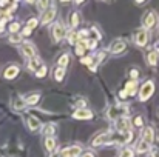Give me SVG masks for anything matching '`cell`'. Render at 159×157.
<instances>
[{
	"instance_id": "34",
	"label": "cell",
	"mask_w": 159,
	"mask_h": 157,
	"mask_svg": "<svg viewBox=\"0 0 159 157\" xmlns=\"http://www.w3.org/2000/svg\"><path fill=\"white\" fill-rule=\"evenodd\" d=\"M119 157H133V150H130V148H125L122 153H120V156Z\"/></svg>"
},
{
	"instance_id": "2",
	"label": "cell",
	"mask_w": 159,
	"mask_h": 157,
	"mask_svg": "<svg viewBox=\"0 0 159 157\" xmlns=\"http://www.w3.org/2000/svg\"><path fill=\"white\" fill-rule=\"evenodd\" d=\"M155 93V83L153 82H145L142 86H141V91H139V100L141 102H145L152 97V94Z\"/></svg>"
},
{
	"instance_id": "39",
	"label": "cell",
	"mask_w": 159,
	"mask_h": 157,
	"mask_svg": "<svg viewBox=\"0 0 159 157\" xmlns=\"http://www.w3.org/2000/svg\"><path fill=\"white\" fill-rule=\"evenodd\" d=\"M22 34H23V36H30V34H31V29H30V28H25Z\"/></svg>"
},
{
	"instance_id": "21",
	"label": "cell",
	"mask_w": 159,
	"mask_h": 157,
	"mask_svg": "<svg viewBox=\"0 0 159 157\" xmlns=\"http://www.w3.org/2000/svg\"><path fill=\"white\" fill-rule=\"evenodd\" d=\"M12 105H14V108H16V109H17V111H22V109H23V108H25V100H23V99H20V97H16V99H14V102H12Z\"/></svg>"
},
{
	"instance_id": "22",
	"label": "cell",
	"mask_w": 159,
	"mask_h": 157,
	"mask_svg": "<svg viewBox=\"0 0 159 157\" xmlns=\"http://www.w3.org/2000/svg\"><path fill=\"white\" fill-rule=\"evenodd\" d=\"M79 25V12H73L70 15V26L71 28H76Z\"/></svg>"
},
{
	"instance_id": "23",
	"label": "cell",
	"mask_w": 159,
	"mask_h": 157,
	"mask_svg": "<svg viewBox=\"0 0 159 157\" xmlns=\"http://www.w3.org/2000/svg\"><path fill=\"white\" fill-rule=\"evenodd\" d=\"M148 150H150V145L145 143L144 140H141V142L138 143V146H136V151H138V153H147Z\"/></svg>"
},
{
	"instance_id": "44",
	"label": "cell",
	"mask_w": 159,
	"mask_h": 157,
	"mask_svg": "<svg viewBox=\"0 0 159 157\" xmlns=\"http://www.w3.org/2000/svg\"><path fill=\"white\" fill-rule=\"evenodd\" d=\"M26 2H28V3H33V2H34V0H26Z\"/></svg>"
},
{
	"instance_id": "31",
	"label": "cell",
	"mask_w": 159,
	"mask_h": 157,
	"mask_svg": "<svg viewBox=\"0 0 159 157\" xmlns=\"http://www.w3.org/2000/svg\"><path fill=\"white\" fill-rule=\"evenodd\" d=\"M39 25V22H37V19H30L28 20V23H26V28H30V29H33V28H36Z\"/></svg>"
},
{
	"instance_id": "7",
	"label": "cell",
	"mask_w": 159,
	"mask_h": 157,
	"mask_svg": "<svg viewBox=\"0 0 159 157\" xmlns=\"http://www.w3.org/2000/svg\"><path fill=\"white\" fill-rule=\"evenodd\" d=\"M80 153H82V148L77 146V145H74V146L65 148V150L60 153V156L62 157H77V156H80Z\"/></svg>"
},
{
	"instance_id": "45",
	"label": "cell",
	"mask_w": 159,
	"mask_h": 157,
	"mask_svg": "<svg viewBox=\"0 0 159 157\" xmlns=\"http://www.w3.org/2000/svg\"><path fill=\"white\" fill-rule=\"evenodd\" d=\"M158 54H159V45H158Z\"/></svg>"
},
{
	"instance_id": "20",
	"label": "cell",
	"mask_w": 159,
	"mask_h": 157,
	"mask_svg": "<svg viewBox=\"0 0 159 157\" xmlns=\"http://www.w3.org/2000/svg\"><path fill=\"white\" fill-rule=\"evenodd\" d=\"M68 62H70V55H68V54H63V55L59 57L57 66H59V68H65V66L68 65Z\"/></svg>"
},
{
	"instance_id": "10",
	"label": "cell",
	"mask_w": 159,
	"mask_h": 157,
	"mask_svg": "<svg viewBox=\"0 0 159 157\" xmlns=\"http://www.w3.org/2000/svg\"><path fill=\"white\" fill-rule=\"evenodd\" d=\"M26 123H28V128H30L31 131H34V133L42 128L40 120H39L37 117H34V116H28V117H26Z\"/></svg>"
},
{
	"instance_id": "15",
	"label": "cell",
	"mask_w": 159,
	"mask_h": 157,
	"mask_svg": "<svg viewBox=\"0 0 159 157\" xmlns=\"http://www.w3.org/2000/svg\"><path fill=\"white\" fill-rule=\"evenodd\" d=\"M142 140L145 143H148V145L153 143V128H150V126L144 128V131H142Z\"/></svg>"
},
{
	"instance_id": "33",
	"label": "cell",
	"mask_w": 159,
	"mask_h": 157,
	"mask_svg": "<svg viewBox=\"0 0 159 157\" xmlns=\"http://www.w3.org/2000/svg\"><path fill=\"white\" fill-rule=\"evenodd\" d=\"M45 74H47V66H43V65H42V66L39 68V71H36V76L40 79V77H43Z\"/></svg>"
},
{
	"instance_id": "41",
	"label": "cell",
	"mask_w": 159,
	"mask_h": 157,
	"mask_svg": "<svg viewBox=\"0 0 159 157\" xmlns=\"http://www.w3.org/2000/svg\"><path fill=\"white\" fill-rule=\"evenodd\" d=\"M82 157H94V156H93L91 153H85V154H84V156H82Z\"/></svg>"
},
{
	"instance_id": "29",
	"label": "cell",
	"mask_w": 159,
	"mask_h": 157,
	"mask_svg": "<svg viewBox=\"0 0 159 157\" xmlns=\"http://www.w3.org/2000/svg\"><path fill=\"white\" fill-rule=\"evenodd\" d=\"M85 43H82V42H79L77 45H76V52H77V55H84V52H85Z\"/></svg>"
},
{
	"instance_id": "30",
	"label": "cell",
	"mask_w": 159,
	"mask_h": 157,
	"mask_svg": "<svg viewBox=\"0 0 159 157\" xmlns=\"http://www.w3.org/2000/svg\"><path fill=\"white\" fill-rule=\"evenodd\" d=\"M19 29H20V23L16 22V23H11V25H9V33H11V34H16Z\"/></svg>"
},
{
	"instance_id": "27",
	"label": "cell",
	"mask_w": 159,
	"mask_h": 157,
	"mask_svg": "<svg viewBox=\"0 0 159 157\" xmlns=\"http://www.w3.org/2000/svg\"><path fill=\"white\" fill-rule=\"evenodd\" d=\"M148 63L152 65V66H155V65H158V52L152 51L148 54Z\"/></svg>"
},
{
	"instance_id": "9",
	"label": "cell",
	"mask_w": 159,
	"mask_h": 157,
	"mask_svg": "<svg viewBox=\"0 0 159 157\" xmlns=\"http://www.w3.org/2000/svg\"><path fill=\"white\" fill-rule=\"evenodd\" d=\"M73 117L77 119V120H88V119L93 117V112H91L90 109H87V108H80V109H77V111L73 114Z\"/></svg>"
},
{
	"instance_id": "12",
	"label": "cell",
	"mask_w": 159,
	"mask_h": 157,
	"mask_svg": "<svg viewBox=\"0 0 159 157\" xmlns=\"http://www.w3.org/2000/svg\"><path fill=\"white\" fill-rule=\"evenodd\" d=\"M19 66L17 65H9L6 69H5V72H3V77L6 79V80H11V79H14L17 74H19Z\"/></svg>"
},
{
	"instance_id": "24",
	"label": "cell",
	"mask_w": 159,
	"mask_h": 157,
	"mask_svg": "<svg viewBox=\"0 0 159 157\" xmlns=\"http://www.w3.org/2000/svg\"><path fill=\"white\" fill-rule=\"evenodd\" d=\"M54 146H56V139H54V137H47V139H45V148H47L48 151H53Z\"/></svg>"
},
{
	"instance_id": "35",
	"label": "cell",
	"mask_w": 159,
	"mask_h": 157,
	"mask_svg": "<svg viewBox=\"0 0 159 157\" xmlns=\"http://www.w3.org/2000/svg\"><path fill=\"white\" fill-rule=\"evenodd\" d=\"M77 36H79V40H80V39H87V37H88V31H87V29H82V31L77 33Z\"/></svg>"
},
{
	"instance_id": "14",
	"label": "cell",
	"mask_w": 159,
	"mask_h": 157,
	"mask_svg": "<svg viewBox=\"0 0 159 157\" xmlns=\"http://www.w3.org/2000/svg\"><path fill=\"white\" fill-rule=\"evenodd\" d=\"M116 126H117V131H119V133L130 131V122H128V119H127V117H120V119H117Z\"/></svg>"
},
{
	"instance_id": "37",
	"label": "cell",
	"mask_w": 159,
	"mask_h": 157,
	"mask_svg": "<svg viewBox=\"0 0 159 157\" xmlns=\"http://www.w3.org/2000/svg\"><path fill=\"white\" fill-rule=\"evenodd\" d=\"M134 125H136V126H142V125H144V122H142V117H139V116H138V117L134 119Z\"/></svg>"
},
{
	"instance_id": "6",
	"label": "cell",
	"mask_w": 159,
	"mask_h": 157,
	"mask_svg": "<svg viewBox=\"0 0 159 157\" xmlns=\"http://www.w3.org/2000/svg\"><path fill=\"white\" fill-rule=\"evenodd\" d=\"M20 51H22V54H23L26 59H34V57H36V48H34V45L30 43V42H23L22 46H20Z\"/></svg>"
},
{
	"instance_id": "8",
	"label": "cell",
	"mask_w": 159,
	"mask_h": 157,
	"mask_svg": "<svg viewBox=\"0 0 159 157\" xmlns=\"http://www.w3.org/2000/svg\"><path fill=\"white\" fill-rule=\"evenodd\" d=\"M134 42H136L138 46H145L147 42H148V34H147V31H145V29L138 31V33H136V37H134Z\"/></svg>"
},
{
	"instance_id": "36",
	"label": "cell",
	"mask_w": 159,
	"mask_h": 157,
	"mask_svg": "<svg viewBox=\"0 0 159 157\" xmlns=\"http://www.w3.org/2000/svg\"><path fill=\"white\" fill-rule=\"evenodd\" d=\"M48 5V0H39V9H45Z\"/></svg>"
},
{
	"instance_id": "11",
	"label": "cell",
	"mask_w": 159,
	"mask_h": 157,
	"mask_svg": "<svg viewBox=\"0 0 159 157\" xmlns=\"http://www.w3.org/2000/svg\"><path fill=\"white\" fill-rule=\"evenodd\" d=\"M125 42L122 40V39H116V40H113V43H111V46H110V51L113 52V54H119V52H122L125 50Z\"/></svg>"
},
{
	"instance_id": "46",
	"label": "cell",
	"mask_w": 159,
	"mask_h": 157,
	"mask_svg": "<svg viewBox=\"0 0 159 157\" xmlns=\"http://www.w3.org/2000/svg\"><path fill=\"white\" fill-rule=\"evenodd\" d=\"M62 2H68V0H62Z\"/></svg>"
},
{
	"instance_id": "5",
	"label": "cell",
	"mask_w": 159,
	"mask_h": 157,
	"mask_svg": "<svg viewBox=\"0 0 159 157\" xmlns=\"http://www.w3.org/2000/svg\"><path fill=\"white\" fill-rule=\"evenodd\" d=\"M65 34H66V31H65L63 23H60V22L54 23V26H53V39L54 40H56V42H60V40L65 37Z\"/></svg>"
},
{
	"instance_id": "16",
	"label": "cell",
	"mask_w": 159,
	"mask_h": 157,
	"mask_svg": "<svg viewBox=\"0 0 159 157\" xmlns=\"http://www.w3.org/2000/svg\"><path fill=\"white\" fill-rule=\"evenodd\" d=\"M136 88H138V82H136V80L128 82V83L125 85V91H127V94H130V96H133V94L136 93Z\"/></svg>"
},
{
	"instance_id": "25",
	"label": "cell",
	"mask_w": 159,
	"mask_h": 157,
	"mask_svg": "<svg viewBox=\"0 0 159 157\" xmlns=\"http://www.w3.org/2000/svg\"><path fill=\"white\" fill-rule=\"evenodd\" d=\"M63 76H65V69H63V68H59V66H57V69L54 71V79H56V82H62Z\"/></svg>"
},
{
	"instance_id": "1",
	"label": "cell",
	"mask_w": 159,
	"mask_h": 157,
	"mask_svg": "<svg viewBox=\"0 0 159 157\" xmlns=\"http://www.w3.org/2000/svg\"><path fill=\"white\" fill-rule=\"evenodd\" d=\"M127 112H128L127 105H114V106H110V109L107 111V117L110 120H117L120 117H125Z\"/></svg>"
},
{
	"instance_id": "3",
	"label": "cell",
	"mask_w": 159,
	"mask_h": 157,
	"mask_svg": "<svg viewBox=\"0 0 159 157\" xmlns=\"http://www.w3.org/2000/svg\"><path fill=\"white\" fill-rule=\"evenodd\" d=\"M111 137H113V133H101V134H98L96 137H93V140H91V145L93 146H101V145H104V143H111Z\"/></svg>"
},
{
	"instance_id": "13",
	"label": "cell",
	"mask_w": 159,
	"mask_h": 157,
	"mask_svg": "<svg viewBox=\"0 0 159 157\" xmlns=\"http://www.w3.org/2000/svg\"><path fill=\"white\" fill-rule=\"evenodd\" d=\"M54 17H56V8H54V6H50V8H47V11L43 12L42 23H43V25H48L51 20H54Z\"/></svg>"
},
{
	"instance_id": "38",
	"label": "cell",
	"mask_w": 159,
	"mask_h": 157,
	"mask_svg": "<svg viewBox=\"0 0 159 157\" xmlns=\"http://www.w3.org/2000/svg\"><path fill=\"white\" fill-rule=\"evenodd\" d=\"M130 76H131V77H133V80H136V79H138V76H139V72H138V71H136V69H133V71H131V72H130Z\"/></svg>"
},
{
	"instance_id": "40",
	"label": "cell",
	"mask_w": 159,
	"mask_h": 157,
	"mask_svg": "<svg viewBox=\"0 0 159 157\" xmlns=\"http://www.w3.org/2000/svg\"><path fill=\"white\" fill-rule=\"evenodd\" d=\"M127 96H128V94H127V91H120V93H119V97H120V99H125Z\"/></svg>"
},
{
	"instance_id": "43",
	"label": "cell",
	"mask_w": 159,
	"mask_h": 157,
	"mask_svg": "<svg viewBox=\"0 0 159 157\" xmlns=\"http://www.w3.org/2000/svg\"><path fill=\"white\" fill-rule=\"evenodd\" d=\"M74 2H76V3H77V5H79V3H82V2H84V0H74Z\"/></svg>"
},
{
	"instance_id": "17",
	"label": "cell",
	"mask_w": 159,
	"mask_h": 157,
	"mask_svg": "<svg viewBox=\"0 0 159 157\" xmlns=\"http://www.w3.org/2000/svg\"><path fill=\"white\" fill-rule=\"evenodd\" d=\"M54 133H56V125H54V123H48V125L43 126V134H45L47 137H53Z\"/></svg>"
},
{
	"instance_id": "28",
	"label": "cell",
	"mask_w": 159,
	"mask_h": 157,
	"mask_svg": "<svg viewBox=\"0 0 159 157\" xmlns=\"http://www.w3.org/2000/svg\"><path fill=\"white\" fill-rule=\"evenodd\" d=\"M9 42H11V43H22V36H20L19 33L11 34V36H9Z\"/></svg>"
},
{
	"instance_id": "18",
	"label": "cell",
	"mask_w": 159,
	"mask_h": 157,
	"mask_svg": "<svg viewBox=\"0 0 159 157\" xmlns=\"http://www.w3.org/2000/svg\"><path fill=\"white\" fill-rule=\"evenodd\" d=\"M40 66H42V62H40L37 57L30 59V63H28V68H30V69H33V71H34V69H39Z\"/></svg>"
},
{
	"instance_id": "4",
	"label": "cell",
	"mask_w": 159,
	"mask_h": 157,
	"mask_svg": "<svg viewBox=\"0 0 159 157\" xmlns=\"http://www.w3.org/2000/svg\"><path fill=\"white\" fill-rule=\"evenodd\" d=\"M156 12L155 11H148V12H145V15H144V20H142V25H144V29H150V28H153L155 26V23H156Z\"/></svg>"
},
{
	"instance_id": "42",
	"label": "cell",
	"mask_w": 159,
	"mask_h": 157,
	"mask_svg": "<svg viewBox=\"0 0 159 157\" xmlns=\"http://www.w3.org/2000/svg\"><path fill=\"white\" fill-rule=\"evenodd\" d=\"M136 3H142V2H145V0H134Z\"/></svg>"
},
{
	"instance_id": "19",
	"label": "cell",
	"mask_w": 159,
	"mask_h": 157,
	"mask_svg": "<svg viewBox=\"0 0 159 157\" xmlns=\"http://www.w3.org/2000/svg\"><path fill=\"white\" fill-rule=\"evenodd\" d=\"M39 99H40V94H31V96H28L26 99H25V103L26 105H36L39 102Z\"/></svg>"
},
{
	"instance_id": "26",
	"label": "cell",
	"mask_w": 159,
	"mask_h": 157,
	"mask_svg": "<svg viewBox=\"0 0 159 157\" xmlns=\"http://www.w3.org/2000/svg\"><path fill=\"white\" fill-rule=\"evenodd\" d=\"M68 42L71 43V45H77L79 43V36H77V33H70L68 34Z\"/></svg>"
},
{
	"instance_id": "32",
	"label": "cell",
	"mask_w": 159,
	"mask_h": 157,
	"mask_svg": "<svg viewBox=\"0 0 159 157\" xmlns=\"http://www.w3.org/2000/svg\"><path fill=\"white\" fill-rule=\"evenodd\" d=\"M87 46L85 48H88V50H94L96 48V45H98V42L94 40V39H91V40H87V43H85Z\"/></svg>"
}]
</instances>
